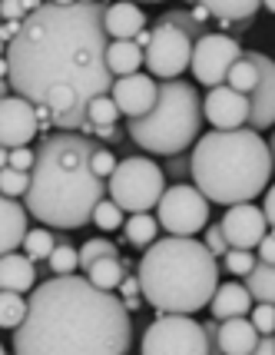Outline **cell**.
Wrapping results in <instances>:
<instances>
[{"label": "cell", "mask_w": 275, "mask_h": 355, "mask_svg": "<svg viewBox=\"0 0 275 355\" xmlns=\"http://www.w3.org/2000/svg\"><path fill=\"white\" fill-rule=\"evenodd\" d=\"M107 3H50L27 14L14 44H7L10 87L44 107L53 87H73L83 103L113 90L107 67L109 33L103 27Z\"/></svg>", "instance_id": "obj_1"}, {"label": "cell", "mask_w": 275, "mask_h": 355, "mask_svg": "<svg viewBox=\"0 0 275 355\" xmlns=\"http://www.w3.org/2000/svg\"><path fill=\"white\" fill-rule=\"evenodd\" d=\"M133 312L123 295L66 272L33 286L27 315L14 329L17 355H126Z\"/></svg>", "instance_id": "obj_2"}, {"label": "cell", "mask_w": 275, "mask_h": 355, "mask_svg": "<svg viewBox=\"0 0 275 355\" xmlns=\"http://www.w3.org/2000/svg\"><path fill=\"white\" fill-rule=\"evenodd\" d=\"M96 146L80 130H57L40 139L24 193V206L37 223L50 230H83L93 223L96 202L107 196V180L93 170Z\"/></svg>", "instance_id": "obj_3"}, {"label": "cell", "mask_w": 275, "mask_h": 355, "mask_svg": "<svg viewBox=\"0 0 275 355\" xmlns=\"http://www.w3.org/2000/svg\"><path fill=\"white\" fill-rule=\"evenodd\" d=\"M219 259L202 239L169 232L166 239L143 249V259L136 263L139 293L156 312L196 315L219 289Z\"/></svg>", "instance_id": "obj_4"}, {"label": "cell", "mask_w": 275, "mask_h": 355, "mask_svg": "<svg viewBox=\"0 0 275 355\" xmlns=\"http://www.w3.org/2000/svg\"><path fill=\"white\" fill-rule=\"evenodd\" d=\"M193 183L209 196V202L232 206L252 202L272 183V150L259 130H213L202 133L189 150Z\"/></svg>", "instance_id": "obj_5"}, {"label": "cell", "mask_w": 275, "mask_h": 355, "mask_svg": "<svg viewBox=\"0 0 275 355\" xmlns=\"http://www.w3.org/2000/svg\"><path fill=\"white\" fill-rule=\"evenodd\" d=\"M202 100L189 80H159L156 107L143 116H126V133L139 150L153 156H172L189 150L202 133Z\"/></svg>", "instance_id": "obj_6"}, {"label": "cell", "mask_w": 275, "mask_h": 355, "mask_svg": "<svg viewBox=\"0 0 275 355\" xmlns=\"http://www.w3.org/2000/svg\"><path fill=\"white\" fill-rule=\"evenodd\" d=\"M166 193V173L146 156H126L107 180V196L116 200L126 213H150Z\"/></svg>", "instance_id": "obj_7"}, {"label": "cell", "mask_w": 275, "mask_h": 355, "mask_svg": "<svg viewBox=\"0 0 275 355\" xmlns=\"http://www.w3.org/2000/svg\"><path fill=\"white\" fill-rule=\"evenodd\" d=\"M143 355H209L213 345L206 339L202 322H196L189 312H159L153 325L143 332Z\"/></svg>", "instance_id": "obj_8"}, {"label": "cell", "mask_w": 275, "mask_h": 355, "mask_svg": "<svg viewBox=\"0 0 275 355\" xmlns=\"http://www.w3.org/2000/svg\"><path fill=\"white\" fill-rule=\"evenodd\" d=\"M209 213H213L209 196L196 183H186V180L166 186V193L156 202V219L172 236H199L209 226Z\"/></svg>", "instance_id": "obj_9"}, {"label": "cell", "mask_w": 275, "mask_h": 355, "mask_svg": "<svg viewBox=\"0 0 275 355\" xmlns=\"http://www.w3.org/2000/svg\"><path fill=\"white\" fill-rule=\"evenodd\" d=\"M193 37L172 24H153V40L146 46V73L156 80H176L193 63Z\"/></svg>", "instance_id": "obj_10"}, {"label": "cell", "mask_w": 275, "mask_h": 355, "mask_svg": "<svg viewBox=\"0 0 275 355\" xmlns=\"http://www.w3.org/2000/svg\"><path fill=\"white\" fill-rule=\"evenodd\" d=\"M242 53L245 50L239 46V40H232L226 33H206V37H199L196 44H193V63H189V70L199 80V87L209 90V87L226 83L229 67Z\"/></svg>", "instance_id": "obj_11"}, {"label": "cell", "mask_w": 275, "mask_h": 355, "mask_svg": "<svg viewBox=\"0 0 275 355\" xmlns=\"http://www.w3.org/2000/svg\"><path fill=\"white\" fill-rule=\"evenodd\" d=\"M37 137H40L37 107L20 93L3 96L0 100V143L14 150V146H30Z\"/></svg>", "instance_id": "obj_12"}, {"label": "cell", "mask_w": 275, "mask_h": 355, "mask_svg": "<svg viewBox=\"0 0 275 355\" xmlns=\"http://www.w3.org/2000/svg\"><path fill=\"white\" fill-rule=\"evenodd\" d=\"M245 57L256 63L259 70V83L249 93V123L252 130H272L275 126V60L265 57L259 50H245Z\"/></svg>", "instance_id": "obj_13"}, {"label": "cell", "mask_w": 275, "mask_h": 355, "mask_svg": "<svg viewBox=\"0 0 275 355\" xmlns=\"http://www.w3.org/2000/svg\"><path fill=\"white\" fill-rule=\"evenodd\" d=\"M222 232H226V243L239 249H256L262 243V236L269 232V219L262 213V206L252 202H232L222 213Z\"/></svg>", "instance_id": "obj_14"}, {"label": "cell", "mask_w": 275, "mask_h": 355, "mask_svg": "<svg viewBox=\"0 0 275 355\" xmlns=\"http://www.w3.org/2000/svg\"><path fill=\"white\" fill-rule=\"evenodd\" d=\"M202 116L213 123V130H239L249 123V93L232 90L229 83L209 87L202 100Z\"/></svg>", "instance_id": "obj_15"}, {"label": "cell", "mask_w": 275, "mask_h": 355, "mask_svg": "<svg viewBox=\"0 0 275 355\" xmlns=\"http://www.w3.org/2000/svg\"><path fill=\"white\" fill-rule=\"evenodd\" d=\"M109 96L116 100L123 116H143L156 107V96H159V83L153 73H130V77H116L113 80V90Z\"/></svg>", "instance_id": "obj_16"}, {"label": "cell", "mask_w": 275, "mask_h": 355, "mask_svg": "<svg viewBox=\"0 0 275 355\" xmlns=\"http://www.w3.org/2000/svg\"><path fill=\"white\" fill-rule=\"evenodd\" d=\"M256 342H259V329L245 315H232L219 322V339H215L213 352L219 355H256Z\"/></svg>", "instance_id": "obj_17"}, {"label": "cell", "mask_w": 275, "mask_h": 355, "mask_svg": "<svg viewBox=\"0 0 275 355\" xmlns=\"http://www.w3.org/2000/svg\"><path fill=\"white\" fill-rule=\"evenodd\" d=\"M27 206L14 196H7V193H0V256H7V252H14V249L24 246V236H27Z\"/></svg>", "instance_id": "obj_18"}, {"label": "cell", "mask_w": 275, "mask_h": 355, "mask_svg": "<svg viewBox=\"0 0 275 355\" xmlns=\"http://www.w3.org/2000/svg\"><path fill=\"white\" fill-rule=\"evenodd\" d=\"M103 27H107L109 40H133L146 27V14L136 0H116V3H107Z\"/></svg>", "instance_id": "obj_19"}, {"label": "cell", "mask_w": 275, "mask_h": 355, "mask_svg": "<svg viewBox=\"0 0 275 355\" xmlns=\"http://www.w3.org/2000/svg\"><path fill=\"white\" fill-rule=\"evenodd\" d=\"M37 286V263L27 252H7L0 256V289L7 293H30Z\"/></svg>", "instance_id": "obj_20"}, {"label": "cell", "mask_w": 275, "mask_h": 355, "mask_svg": "<svg viewBox=\"0 0 275 355\" xmlns=\"http://www.w3.org/2000/svg\"><path fill=\"white\" fill-rule=\"evenodd\" d=\"M252 293H249V286L242 282H226V286H219L209 299V309L213 315L222 322V319H232V315H249L252 312Z\"/></svg>", "instance_id": "obj_21"}, {"label": "cell", "mask_w": 275, "mask_h": 355, "mask_svg": "<svg viewBox=\"0 0 275 355\" xmlns=\"http://www.w3.org/2000/svg\"><path fill=\"white\" fill-rule=\"evenodd\" d=\"M126 272H136V263H133V259H126V256H103V259H96L93 266L83 269V276L90 279L93 286L109 289V293H116V289H120V282H123Z\"/></svg>", "instance_id": "obj_22"}, {"label": "cell", "mask_w": 275, "mask_h": 355, "mask_svg": "<svg viewBox=\"0 0 275 355\" xmlns=\"http://www.w3.org/2000/svg\"><path fill=\"white\" fill-rule=\"evenodd\" d=\"M146 63V50L136 46V40H109L107 46V67L113 77H130L139 73V67Z\"/></svg>", "instance_id": "obj_23"}, {"label": "cell", "mask_w": 275, "mask_h": 355, "mask_svg": "<svg viewBox=\"0 0 275 355\" xmlns=\"http://www.w3.org/2000/svg\"><path fill=\"white\" fill-rule=\"evenodd\" d=\"M159 219L153 216V213H130L126 216V223H123V236H126V243L133 249H143L150 246V243H156L159 239Z\"/></svg>", "instance_id": "obj_24"}, {"label": "cell", "mask_w": 275, "mask_h": 355, "mask_svg": "<svg viewBox=\"0 0 275 355\" xmlns=\"http://www.w3.org/2000/svg\"><path fill=\"white\" fill-rule=\"evenodd\" d=\"M213 17H226V20H256L262 10V0H199Z\"/></svg>", "instance_id": "obj_25"}, {"label": "cell", "mask_w": 275, "mask_h": 355, "mask_svg": "<svg viewBox=\"0 0 275 355\" xmlns=\"http://www.w3.org/2000/svg\"><path fill=\"white\" fill-rule=\"evenodd\" d=\"M245 286H249L256 302H275V266L259 263L245 276Z\"/></svg>", "instance_id": "obj_26"}, {"label": "cell", "mask_w": 275, "mask_h": 355, "mask_svg": "<svg viewBox=\"0 0 275 355\" xmlns=\"http://www.w3.org/2000/svg\"><path fill=\"white\" fill-rule=\"evenodd\" d=\"M46 269H50L53 276L77 272V269H80V249L70 246V239H66V236H57V246H53L50 259H46Z\"/></svg>", "instance_id": "obj_27"}, {"label": "cell", "mask_w": 275, "mask_h": 355, "mask_svg": "<svg viewBox=\"0 0 275 355\" xmlns=\"http://www.w3.org/2000/svg\"><path fill=\"white\" fill-rule=\"evenodd\" d=\"M53 246H57V236L50 230H44V226L27 230V236H24V252L30 256L33 263H46L50 252H53Z\"/></svg>", "instance_id": "obj_28"}, {"label": "cell", "mask_w": 275, "mask_h": 355, "mask_svg": "<svg viewBox=\"0 0 275 355\" xmlns=\"http://www.w3.org/2000/svg\"><path fill=\"white\" fill-rule=\"evenodd\" d=\"M123 223H126V209H123L116 200H109V196H103V200L96 202V209H93V226L100 232H113L120 230Z\"/></svg>", "instance_id": "obj_29"}, {"label": "cell", "mask_w": 275, "mask_h": 355, "mask_svg": "<svg viewBox=\"0 0 275 355\" xmlns=\"http://www.w3.org/2000/svg\"><path fill=\"white\" fill-rule=\"evenodd\" d=\"M24 315H27V299L20 293L0 289V329H10L14 332L17 325L24 322Z\"/></svg>", "instance_id": "obj_30"}, {"label": "cell", "mask_w": 275, "mask_h": 355, "mask_svg": "<svg viewBox=\"0 0 275 355\" xmlns=\"http://www.w3.org/2000/svg\"><path fill=\"white\" fill-rule=\"evenodd\" d=\"M226 83H229L232 90H239V93H252V90H256V83H259V70H256V63L242 53V57L229 67Z\"/></svg>", "instance_id": "obj_31"}, {"label": "cell", "mask_w": 275, "mask_h": 355, "mask_svg": "<svg viewBox=\"0 0 275 355\" xmlns=\"http://www.w3.org/2000/svg\"><path fill=\"white\" fill-rule=\"evenodd\" d=\"M156 24H172V27H179V31H186L193 40H199V37H206L209 33V27L206 24H199V20H193V14H189V7H183V10H163V14L156 17Z\"/></svg>", "instance_id": "obj_32"}, {"label": "cell", "mask_w": 275, "mask_h": 355, "mask_svg": "<svg viewBox=\"0 0 275 355\" xmlns=\"http://www.w3.org/2000/svg\"><path fill=\"white\" fill-rule=\"evenodd\" d=\"M219 263L229 269L232 276H249L256 266H259V256H256V249H239V246H229L226 249V256L219 259Z\"/></svg>", "instance_id": "obj_33"}, {"label": "cell", "mask_w": 275, "mask_h": 355, "mask_svg": "<svg viewBox=\"0 0 275 355\" xmlns=\"http://www.w3.org/2000/svg\"><path fill=\"white\" fill-rule=\"evenodd\" d=\"M103 256H120V246L107 239V236H96V239H87L83 246H80V269H87L93 266L96 259H103Z\"/></svg>", "instance_id": "obj_34"}, {"label": "cell", "mask_w": 275, "mask_h": 355, "mask_svg": "<svg viewBox=\"0 0 275 355\" xmlns=\"http://www.w3.org/2000/svg\"><path fill=\"white\" fill-rule=\"evenodd\" d=\"M87 116L93 123H116L120 120V107H116V100L109 93H103V96H93L87 103Z\"/></svg>", "instance_id": "obj_35"}, {"label": "cell", "mask_w": 275, "mask_h": 355, "mask_svg": "<svg viewBox=\"0 0 275 355\" xmlns=\"http://www.w3.org/2000/svg\"><path fill=\"white\" fill-rule=\"evenodd\" d=\"M27 186H30V173L14 170V166H3V170H0V193L20 200V196L27 193Z\"/></svg>", "instance_id": "obj_36"}, {"label": "cell", "mask_w": 275, "mask_h": 355, "mask_svg": "<svg viewBox=\"0 0 275 355\" xmlns=\"http://www.w3.org/2000/svg\"><path fill=\"white\" fill-rule=\"evenodd\" d=\"M163 173L166 176H172V183H183V180H193V159H189V153H172L166 159V166H163Z\"/></svg>", "instance_id": "obj_37"}, {"label": "cell", "mask_w": 275, "mask_h": 355, "mask_svg": "<svg viewBox=\"0 0 275 355\" xmlns=\"http://www.w3.org/2000/svg\"><path fill=\"white\" fill-rule=\"evenodd\" d=\"M252 325L259 329V336L275 332V302H256L252 306Z\"/></svg>", "instance_id": "obj_38"}, {"label": "cell", "mask_w": 275, "mask_h": 355, "mask_svg": "<svg viewBox=\"0 0 275 355\" xmlns=\"http://www.w3.org/2000/svg\"><path fill=\"white\" fill-rule=\"evenodd\" d=\"M116 163H120V159L113 156V150L100 143V146H96V153H93V170H96V176H103V180H109V173L116 170Z\"/></svg>", "instance_id": "obj_39"}, {"label": "cell", "mask_w": 275, "mask_h": 355, "mask_svg": "<svg viewBox=\"0 0 275 355\" xmlns=\"http://www.w3.org/2000/svg\"><path fill=\"white\" fill-rule=\"evenodd\" d=\"M202 243L213 249L215 259H222V256H226V249H229V243H226V232H222V223H209V226H206V239H202Z\"/></svg>", "instance_id": "obj_40"}, {"label": "cell", "mask_w": 275, "mask_h": 355, "mask_svg": "<svg viewBox=\"0 0 275 355\" xmlns=\"http://www.w3.org/2000/svg\"><path fill=\"white\" fill-rule=\"evenodd\" d=\"M33 163H37V150H30V146H14V150H10V163H7V166L30 173Z\"/></svg>", "instance_id": "obj_41"}, {"label": "cell", "mask_w": 275, "mask_h": 355, "mask_svg": "<svg viewBox=\"0 0 275 355\" xmlns=\"http://www.w3.org/2000/svg\"><path fill=\"white\" fill-rule=\"evenodd\" d=\"M0 17H3V20H27L24 0H0Z\"/></svg>", "instance_id": "obj_42"}, {"label": "cell", "mask_w": 275, "mask_h": 355, "mask_svg": "<svg viewBox=\"0 0 275 355\" xmlns=\"http://www.w3.org/2000/svg\"><path fill=\"white\" fill-rule=\"evenodd\" d=\"M256 256H259V263L275 266V230L262 236V243L256 246Z\"/></svg>", "instance_id": "obj_43"}, {"label": "cell", "mask_w": 275, "mask_h": 355, "mask_svg": "<svg viewBox=\"0 0 275 355\" xmlns=\"http://www.w3.org/2000/svg\"><path fill=\"white\" fill-rule=\"evenodd\" d=\"M120 295H123V299H130V295H143V293H139V276H136V272H126V276H123Z\"/></svg>", "instance_id": "obj_44"}, {"label": "cell", "mask_w": 275, "mask_h": 355, "mask_svg": "<svg viewBox=\"0 0 275 355\" xmlns=\"http://www.w3.org/2000/svg\"><path fill=\"white\" fill-rule=\"evenodd\" d=\"M262 213H265V219H269V226L275 230V183H269V189H265V200H262Z\"/></svg>", "instance_id": "obj_45"}, {"label": "cell", "mask_w": 275, "mask_h": 355, "mask_svg": "<svg viewBox=\"0 0 275 355\" xmlns=\"http://www.w3.org/2000/svg\"><path fill=\"white\" fill-rule=\"evenodd\" d=\"M20 27H24V20H3V24H0V40H3V44H14V37L20 33Z\"/></svg>", "instance_id": "obj_46"}, {"label": "cell", "mask_w": 275, "mask_h": 355, "mask_svg": "<svg viewBox=\"0 0 275 355\" xmlns=\"http://www.w3.org/2000/svg\"><path fill=\"white\" fill-rule=\"evenodd\" d=\"M93 137L107 139V143H120V130H116V123H96Z\"/></svg>", "instance_id": "obj_47"}, {"label": "cell", "mask_w": 275, "mask_h": 355, "mask_svg": "<svg viewBox=\"0 0 275 355\" xmlns=\"http://www.w3.org/2000/svg\"><path fill=\"white\" fill-rule=\"evenodd\" d=\"M256 355H275V332H265L256 342Z\"/></svg>", "instance_id": "obj_48"}, {"label": "cell", "mask_w": 275, "mask_h": 355, "mask_svg": "<svg viewBox=\"0 0 275 355\" xmlns=\"http://www.w3.org/2000/svg\"><path fill=\"white\" fill-rule=\"evenodd\" d=\"M189 14H193V20H199V24H206V27H209V24H215V17L209 14V10H206L202 3H196V7H189Z\"/></svg>", "instance_id": "obj_49"}, {"label": "cell", "mask_w": 275, "mask_h": 355, "mask_svg": "<svg viewBox=\"0 0 275 355\" xmlns=\"http://www.w3.org/2000/svg\"><path fill=\"white\" fill-rule=\"evenodd\" d=\"M202 329H206V339H209V345H213L215 349V339H219V319H206V322H202Z\"/></svg>", "instance_id": "obj_50"}, {"label": "cell", "mask_w": 275, "mask_h": 355, "mask_svg": "<svg viewBox=\"0 0 275 355\" xmlns=\"http://www.w3.org/2000/svg\"><path fill=\"white\" fill-rule=\"evenodd\" d=\"M133 40H136V46H143V50H146V46H150V40H153V27H143Z\"/></svg>", "instance_id": "obj_51"}, {"label": "cell", "mask_w": 275, "mask_h": 355, "mask_svg": "<svg viewBox=\"0 0 275 355\" xmlns=\"http://www.w3.org/2000/svg\"><path fill=\"white\" fill-rule=\"evenodd\" d=\"M123 302H126V309L130 312H139V306H143L146 299H143V295H130V299H123Z\"/></svg>", "instance_id": "obj_52"}, {"label": "cell", "mask_w": 275, "mask_h": 355, "mask_svg": "<svg viewBox=\"0 0 275 355\" xmlns=\"http://www.w3.org/2000/svg\"><path fill=\"white\" fill-rule=\"evenodd\" d=\"M0 80H10V60H7V53L0 57Z\"/></svg>", "instance_id": "obj_53"}, {"label": "cell", "mask_w": 275, "mask_h": 355, "mask_svg": "<svg viewBox=\"0 0 275 355\" xmlns=\"http://www.w3.org/2000/svg\"><path fill=\"white\" fill-rule=\"evenodd\" d=\"M7 163H10V150H7V146H3V143H0V170H3V166H7Z\"/></svg>", "instance_id": "obj_54"}, {"label": "cell", "mask_w": 275, "mask_h": 355, "mask_svg": "<svg viewBox=\"0 0 275 355\" xmlns=\"http://www.w3.org/2000/svg\"><path fill=\"white\" fill-rule=\"evenodd\" d=\"M10 93H14L10 80H0V100H3V96H10Z\"/></svg>", "instance_id": "obj_55"}, {"label": "cell", "mask_w": 275, "mask_h": 355, "mask_svg": "<svg viewBox=\"0 0 275 355\" xmlns=\"http://www.w3.org/2000/svg\"><path fill=\"white\" fill-rule=\"evenodd\" d=\"M262 7H265L269 14H275V0H262Z\"/></svg>", "instance_id": "obj_56"}, {"label": "cell", "mask_w": 275, "mask_h": 355, "mask_svg": "<svg viewBox=\"0 0 275 355\" xmlns=\"http://www.w3.org/2000/svg\"><path fill=\"white\" fill-rule=\"evenodd\" d=\"M269 150H272V166H275V133H272V139H269Z\"/></svg>", "instance_id": "obj_57"}, {"label": "cell", "mask_w": 275, "mask_h": 355, "mask_svg": "<svg viewBox=\"0 0 275 355\" xmlns=\"http://www.w3.org/2000/svg\"><path fill=\"white\" fill-rule=\"evenodd\" d=\"M50 3H77V0H50Z\"/></svg>", "instance_id": "obj_58"}, {"label": "cell", "mask_w": 275, "mask_h": 355, "mask_svg": "<svg viewBox=\"0 0 275 355\" xmlns=\"http://www.w3.org/2000/svg\"><path fill=\"white\" fill-rule=\"evenodd\" d=\"M3 53H7V44H3V40H0V57H3Z\"/></svg>", "instance_id": "obj_59"}, {"label": "cell", "mask_w": 275, "mask_h": 355, "mask_svg": "<svg viewBox=\"0 0 275 355\" xmlns=\"http://www.w3.org/2000/svg\"><path fill=\"white\" fill-rule=\"evenodd\" d=\"M186 3H189V7H196V3H199V0H186Z\"/></svg>", "instance_id": "obj_60"}, {"label": "cell", "mask_w": 275, "mask_h": 355, "mask_svg": "<svg viewBox=\"0 0 275 355\" xmlns=\"http://www.w3.org/2000/svg\"><path fill=\"white\" fill-rule=\"evenodd\" d=\"M3 352H7V349H3V342H0V355H3Z\"/></svg>", "instance_id": "obj_61"}, {"label": "cell", "mask_w": 275, "mask_h": 355, "mask_svg": "<svg viewBox=\"0 0 275 355\" xmlns=\"http://www.w3.org/2000/svg\"><path fill=\"white\" fill-rule=\"evenodd\" d=\"M80 3H93V0H80Z\"/></svg>", "instance_id": "obj_62"}, {"label": "cell", "mask_w": 275, "mask_h": 355, "mask_svg": "<svg viewBox=\"0 0 275 355\" xmlns=\"http://www.w3.org/2000/svg\"><path fill=\"white\" fill-rule=\"evenodd\" d=\"M136 3H139V0H136ZM146 3H156V0H146Z\"/></svg>", "instance_id": "obj_63"}, {"label": "cell", "mask_w": 275, "mask_h": 355, "mask_svg": "<svg viewBox=\"0 0 275 355\" xmlns=\"http://www.w3.org/2000/svg\"><path fill=\"white\" fill-rule=\"evenodd\" d=\"M0 24H3V17H0Z\"/></svg>", "instance_id": "obj_64"}]
</instances>
